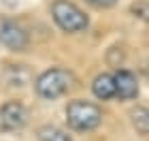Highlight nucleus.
Here are the masks:
<instances>
[{
  "label": "nucleus",
  "mask_w": 149,
  "mask_h": 141,
  "mask_svg": "<svg viewBox=\"0 0 149 141\" xmlns=\"http://www.w3.org/2000/svg\"><path fill=\"white\" fill-rule=\"evenodd\" d=\"M72 83H74V75L70 71H66V69H47L36 77L34 88H36V94L40 98L56 100V98L62 96V94L68 92L72 88Z\"/></svg>",
  "instance_id": "f257e3e1"
},
{
  "label": "nucleus",
  "mask_w": 149,
  "mask_h": 141,
  "mask_svg": "<svg viewBox=\"0 0 149 141\" xmlns=\"http://www.w3.org/2000/svg\"><path fill=\"white\" fill-rule=\"evenodd\" d=\"M66 122L72 130L79 133L94 130L102 122V109L87 100H70L66 107Z\"/></svg>",
  "instance_id": "f03ea898"
},
{
  "label": "nucleus",
  "mask_w": 149,
  "mask_h": 141,
  "mask_svg": "<svg viewBox=\"0 0 149 141\" xmlns=\"http://www.w3.org/2000/svg\"><path fill=\"white\" fill-rule=\"evenodd\" d=\"M51 15L58 28L64 32H83L87 28V15L70 0H53L51 4Z\"/></svg>",
  "instance_id": "7ed1b4c3"
},
{
  "label": "nucleus",
  "mask_w": 149,
  "mask_h": 141,
  "mask_svg": "<svg viewBox=\"0 0 149 141\" xmlns=\"http://www.w3.org/2000/svg\"><path fill=\"white\" fill-rule=\"evenodd\" d=\"M28 109L19 100H9L0 105V133H11L19 130L28 124Z\"/></svg>",
  "instance_id": "20e7f679"
},
{
  "label": "nucleus",
  "mask_w": 149,
  "mask_h": 141,
  "mask_svg": "<svg viewBox=\"0 0 149 141\" xmlns=\"http://www.w3.org/2000/svg\"><path fill=\"white\" fill-rule=\"evenodd\" d=\"M0 43L11 51H24L30 39L22 26L13 19H0Z\"/></svg>",
  "instance_id": "39448f33"
},
{
  "label": "nucleus",
  "mask_w": 149,
  "mask_h": 141,
  "mask_svg": "<svg viewBox=\"0 0 149 141\" xmlns=\"http://www.w3.org/2000/svg\"><path fill=\"white\" fill-rule=\"evenodd\" d=\"M113 77H115V88H117V96L119 98H124V100L136 98L139 81H136V77H134V73L126 71V69H119Z\"/></svg>",
  "instance_id": "423d86ee"
},
{
  "label": "nucleus",
  "mask_w": 149,
  "mask_h": 141,
  "mask_svg": "<svg viewBox=\"0 0 149 141\" xmlns=\"http://www.w3.org/2000/svg\"><path fill=\"white\" fill-rule=\"evenodd\" d=\"M92 92L94 96L100 98V100H109L113 96H117V88H115V77L109 75V73H102L94 79L92 83Z\"/></svg>",
  "instance_id": "0eeeda50"
},
{
  "label": "nucleus",
  "mask_w": 149,
  "mask_h": 141,
  "mask_svg": "<svg viewBox=\"0 0 149 141\" xmlns=\"http://www.w3.org/2000/svg\"><path fill=\"white\" fill-rule=\"evenodd\" d=\"M130 122L141 135H149V109L147 107H136L130 111Z\"/></svg>",
  "instance_id": "6e6552de"
},
{
  "label": "nucleus",
  "mask_w": 149,
  "mask_h": 141,
  "mask_svg": "<svg viewBox=\"0 0 149 141\" xmlns=\"http://www.w3.org/2000/svg\"><path fill=\"white\" fill-rule=\"evenodd\" d=\"M38 141H72V139L66 130L47 124V126H40L38 128Z\"/></svg>",
  "instance_id": "1a4fd4ad"
},
{
  "label": "nucleus",
  "mask_w": 149,
  "mask_h": 141,
  "mask_svg": "<svg viewBox=\"0 0 149 141\" xmlns=\"http://www.w3.org/2000/svg\"><path fill=\"white\" fill-rule=\"evenodd\" d=\"M130 13L134 17L143 19L145 24H149V2H145V0H139V2L130 4Z\"/></svg>",
  "instance_id": "9d476101"
},
{
  "label": "nucleus",
  "mask_w": 149,
  "mask_h": 141,
  "mask_svg": "<svg viewBox=\"0 0 149 141\" xmlns=\"http://www.w3.org/2000/svg\"><path fill=\"white\" fill-rule=\"evenodd\" d=\"M87 2H92V4H96V6H102V9H107V6H113L117 0H87Z\"/></svg>",
  "instance_id": "9b49d317"
}]
</instances>
